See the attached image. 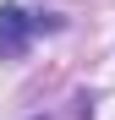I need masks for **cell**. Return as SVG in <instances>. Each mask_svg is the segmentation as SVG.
Wrapping results in <instances>:
<instances>
[{
	"instance_id": "1",
	"label": "cell",
	"mask_w": 115,
	"mask_h": 120,
	"mask_svg": "<svg viewBox=\"0 0 115 120\" xmlns=\"http://www.w3.org/2000/svg\"><path fill=\"white\" fill-rule=\"evenodd\" d=\"M28 33H33V16L16 11V6H0V60H16L28 49Z\"/></svg>"
}]
</instances>
